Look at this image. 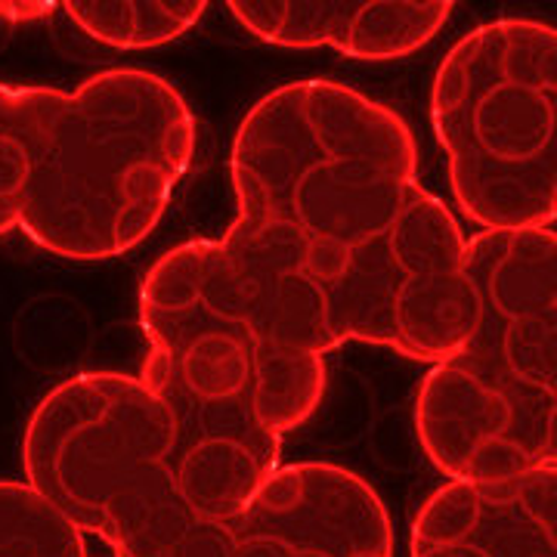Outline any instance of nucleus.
Instances as JSON below:
<instances>
[{
	"label": "nucleus",
	"mask_w": 557,
	"mask_h": 557,
	"mask_svg": "<svg viewBox=\"0 0 557 557\" xmlns=\"http://www.w3.org/2000/svg\"><path fill=\"white\" fill-rule=\"evenodd\" d=\"M409 557H557V465L498 483H443L418 508Z\"/></svg>",
	"instance_id": "nucleus-8"
},
{
	"label": "nucleus",
	"mask_w": 557,
	"mask_h": 557,
	"mask_svg": "<svg viewBox=\"0 0 557 557\" xmlns=\"http://www.w3.org/2000/svg\"><path fill=\"white\" fill-rule=\"evenodd\" d=\"M0 557H94L75 520L28 483L0 480Z\"/></svg>",
	"instance_id": "nucleus-12"
},
{
	"label": "nucleus",
	"mask_w": 557,
	"mask_h": 557,
	"mask_svg": "<svg viewBox=\"0 0 557 557\" xmlns=\"http://www.w3.org/2000/svg\"><path fill=\"white\" fill-rule=\"evenodd\" d=\"M431 124L453 199L480 233L555 226V25L505 16L458 38L431 84Z\"/></svg>",
	"instance_id": "nucleus-6"
},
{
	"label": "nucleus",
	"mask_w": 557,
	"mask_h": 557,
	"mask_svg": "<svg viewBox=\"0 0 557 557\" xmlns=\"http://www.w3.org/2000/svg\"><path fill=\"white\" fill-rule=\"evenodd\" d=\"M139 379L174 416L282 437L317 416L325 357L300 354L273 332L233 276L220 239L164 251L143 278Z\"/></svg>",
	"instance_id": "nucleus-5"
},
{
	"label": "nucleus",
	"mask_w": 557,
	"mask_h": 557,
	"mask_svg": "<svg viewBox=\"0 0 557 557\" xmlns=\"http://www.w3.org/2000/svg\"><path fill=\"white\" fill-rule=\"evenodd\" d=\"M174 449L177 418L146 381L84 372L40 397L22 434V471L112 557H230L233 523L183 498Z\"/></svg>",
	"instance_id": "nucleus-4"
},
{
	"label": "nucleus",
	"mask_w": 557,
	"mask_h": 557,
	"mask_svg": "<svg viewBox=\"0 0 557 557\" xmlns=\"http://www.w3.org/2000/svg\"><path fill=\"white\" fill-rule=\"evenodd\" d=\"M230 557H394L379 490L335 461L278 465L233 520Z\"/></svg>",
	"instance_id": "nucleus-7"
},
{
	"label": "nucleus",
	"mask_w": 557,
	"mask_h": 557,
	"mask_svg": "<svg viewBox=\"0 0 557 557\" xmlns=\"http://www.w3.org/2000/svg\"><path fill=\"white\" fill-rule=\"evenodd\" d=\"M60 3H50V0H40V3H0V20L13 22H28V20H44L57 10Z\"/></svg>",
	"instance_id": "nucleus-13"
},
{
	"label": "nucleus",
	"mask_w": 557,
	"mask_h": 557,
	"mask_svg": "<svg viewBox=\"0 0 557 557\" xmlns=\"http://www.w3.org/2000/svg\"><path fill=\"white\" fill-rule=\"evenodd\" d=\"M449 0H236L245 32L285 50L332 47L357 62H397L428 47L453 16Z\"/></svg>",
	"instance_id": "nucleus-9"
},
{
	"label": "nucleus",
	"mask_w": 557,
	"mask_h": 557,
	"mask_svg": "<svg viewBox=\"0 0 557 557\" xmlns=\"http://www.w3.org/2000/svg\"><path fill=\"white\" fill-rule=\"evenodd\" d=\"M174 418V478L180 493L205 518L233 523L260 486L276 474L282 437L201 418Z\"/></svg>",
	"instance_id": "nucleus-10"
},
{
	"label": "nucleus",
	"mask_w": 557,
	"mask_h": 557,
	"mask_svg": "<svg viewBox=\"0 0 557 557\" xmlns=\"http://www.w3.org/2000/svg\"><path fill=\"white\" fill-rule=\"evenodd\" d=\"M186 97L149 69H106L75 90L0 81V236L62 260L146 242L196 159Z\"/></svg>",
	"instance_id": "nucleus-2"
},
{
	"label": "nucleus",
	"mask_w": 557,
	"mask_h": 557,
	"mask_svg": "<svg viewBox=\"0 0 557 557\" xmlns=\"http://www.w3.org/2000/svg\"><path fill=\"white\" fill-rule=\"evenodd\" d=\"M465 267L478 329L421 381L416 437L446 480L498 483L557 456L555 226L478 233Z\"/></svg>",
	"instance_id": "nucleus-3"
},
{
	"label": "nucleus",
	"mask_w": 557,
	"mask_h": 557,
	"mask_svg": "<svg viewBox=\"0 0 557 557\" xmlns=\"http://www.w3.org/2000/svg\"><path fill=\"white\" fill-rule=\"evenodd\" d=\"M60 7L87 38L115 50L164 47L208 13L201 0H65Z\"/></svg>",
	"instance_id": "nucleus-11"
},
{
	"label": "nucleus",
	"mask_w": 557,
	"mask_h": 557,
	"mask_svg": "<svg viewBox=\"0 0 557 557\" xmlns=\"http://www.w3.org/2000/svg\"><path fill=\"white\" fill-rule=\"evenodd\" d=\"M220 236L278 338L325 357L347 341L437 366L478 329L456 214L418 180L412 127L341 81L263 94L242 119Z\"/></svg>",
	"instance_id": "nucleus-1"
}]
</instances>
